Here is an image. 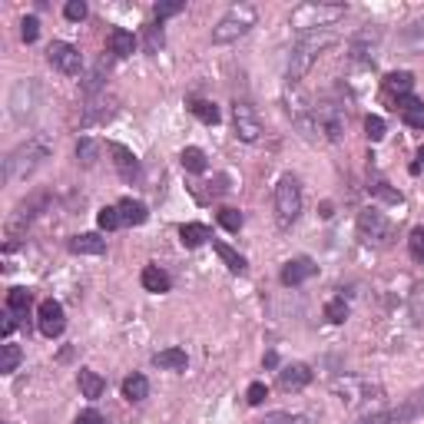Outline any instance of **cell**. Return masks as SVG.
I'll return each mask as SVG.
<instances>
[{"label":"cell","mask_w":424,"mask_h":424,"mask_svg":"<svg viewBox=\"0 0 424 424\" xmlns=\"http://www.w3.org/2000/svg\"><path fill=\"white\" fill-rule=\"evenodd\" d=\"M113 113H116V100L113 97H90L83 113H80V126H97L106 123Z\"/></svg>","instance_id":"cell-17"},{"label":"cell","mask_w":424,"mask_h":424,"mask_svg":"<svg viewBox=\"0 0 424 424\" xmlns=\"http://www.w3.org/2000/svg\"><path fill=\"white\" fill-rule=\"evenodd\" d=\"M424 103L418 100V97H411V93H408V97H398V103H395V110H401V113H411V110H421Z\"/></svg>","instance_id":"cell-48"},{"label":"cell","mask_w":424,"mask_h":424,"mask_svg":"<svg viewBox=\"0 0 424 424\" xmlns=\"http://www.w3.org/2000/svg\"><path fill=\"white\" fill-rule=\"evenodd\" d=\"M179 160H183V166H186L189 173H206V166H209V162H206V153H202L199 146H186Z\"/></svg>","instance_id":"cell-31"},{"label":"cell","mask_w":424,"mask_h":424,"mask_svg":"<svg viewBox=\"0 0 424 424\" xmlns=\"http://www.w3.org/2000/svg\"><path fill=\"white\" fill-rule=\"evenodd\" d=\"M150 395V381H146V374H129L123 381V398L126 401H143Z\"/></svg>","instance_id":"cell-30"},{"label":"cell","mask_w":424,"mask_h":424,"mask_svg":"<svg viewBox=\"0 0 424 424\" xmlns=\"http://www.w3.org/2000/svg\"><path fill=\"white\" fill-rule=\"evenodd\" d=\"M385 90L388 93H395V97H408L414 90V73L408 70H395V73L385 76Z\"/></svg>","instance_id":"cell-26"},{"label":"cell","mask_w":424,"mask_h":424,"mask_svg":"<svg viewBox=\"0 0 424 424\" xmlns=\"http://www.w3.org/2000/svg\"><path fill=\"white\" fill-rule=\"evenodd\" d=\"M302 206H305V199H302L299 179L282 176L278 186H275V222H278V229H292L295 219L302 215Z\"/></svg>","instance_id":"cell-5"},{"label":"cell","mask_w":424,"mask_h":424,"mask_svg":"<svg viewBox=\"0 0 424 424\" xmlns=\"http://www.w3.org/2000/svg\"><path fill=\"white\" fill-rule=\"evenodd\" d=\"M255 20H259V10H255L252 3H236V7H229L222 20L212 27V43H232V40L246 37L252 27H255Z\"/></svg>","instance_id":"cell-4"},{"label":"cell","mask_w":424,"mask_h":424,"mask_svg":"<svg viewBox=\"0 0 424 424\" xmlns=\"http://www.w3.org/2000/svg\"><path fill=\"white\" fill-rule=\"evenodd\" d=\"M97 160H100V143H97V139H90V136L76 139V162L90 169V166H97Z\"/></svg>","instance_id":"cell-29"},{"label":"cell","mask_w":424,"mask_h":424,"mask_svg":"<svg viewBox=\"0 0 424 424\" xmlns=\"http://www.w3.org/2000/svg\"><path fill=\"white\" fill-rule=\"evenodd\" d=\"M37 325H40V332L47 338H60L63 335V328H66V315H63V305L60 302H40V309H37Z\"/></svg>","instance_id":"cell-13"},{"label":"cell","mask_w":424,"mask_h":424,"mask_svg":"<svg viewBox=\"0 0 424 424\" xmlns=\"http://www.w3.org/2000/svg\"><path fill=\"white\" fill-rule=\"evenodd\" d=\"M179 239H183V246L196 249V246H202V242H209L212 236L202 222H186V225H179Z\"/></svg>","instance_id":"cell-27"},{"label":"cell","mask_w":424,"mask_h":424,"mask_svg":"<svg viewBox=\"0 0 424 424\" xmlns=\"http://www.w3.org/2000/svg\"><path fill=\"white\" fill-rule=\"evenodd\" d=\"M47 156H50V143H47V139L43 136L27 139V143H20V146L3 160V179H7V183H20V179H27Z\"/></svg>","instance_id":"cell-3"},{"label":"cell","mask_w":424,"mask_h":424,"mask_svg":"<svg viewBox=\"0 0 424 424\" xmlns=\"http://www.w3.org/2000/svg\"><path fill=\"white\" fill-rule=\"evenodd\" d=\"M335 43V30H315V34H302L299 43L288 53V80L299 83L302 76L312 70V63L322 57L328 47Z\"/></svg>","instance_id":"cell-1"},{"label":"cell","mask_w":424,"mask_h":424,"mask_svg":"<svg viewBox=\"0 0 424 424\" xmlns=\"http://www.w3.org/2000/svg\"><path fill=\"white\" fill-rule=\"evenodd\" d=\"M262 365H265V368H275V365H278V355H275V351H265Z\"/></svg>","instance_id":"cell-50"},{"label":"cell","mask_w":424,"mask_h":424,"mask_svg":"<svg viewBox=\"0 0 424 424\" xmlns=\"http://www.w3.org/2000/svg\"><path fill=\"white\" fill-rule=\"evenodd\" d=\"M424 414V388L411 391L408 398L401 401L398 408H388V424H411Z\"/></svg>","instance_id":"cell-14"},{"label":"cell","mask_w":424,"mask_h":424,"mask_svg":"<svg viewBox=\"0 0 424 424\" xmlns=\"http://www.w3.org/2000/svg\"><path fill=\"white\" fill-rule=\"evenodd\" d=\"M66 246H70L73 255H103V252H106V239H103L100 232H80V236H73Z\"/></svg>","instance_id":"cell-19"},{"label":"cell","mask_w":424,"mask_h":424,"mask_svg":"<svg viewBox=\"0 0 424 424\" xmlns=\"http://www.w3.org/2000/svg\"><path fill=\"white\" fill-rule=\"evenodd\" d=\"M153 365H156V368H166V372H183L189 365V358L183 348H162L153 355Z\"/></svg>","instance_id":"cell-23"},{"label":"cell","mask_w":424,"mask_h":424,"mask_svg":"<svg viewBox=\"0 0 424 424\" xmlns=\"http://www.w3.org/2000/svg\"><path fill=\"white\" fill-rule=\"evenodd\" d=\"M192 113H196V116H199L206 126H215L219 120H222V116H219V106H215V103H209V100H196V103H192Z\"/></svg>","instance_id":"cell-33"},{"label":"cell","mask_w":424,"mask_h":424,"mask_svg":"<svg viewBox=\"0 0 424 424\" xmlns=\"http://www.w3.org/2000/svg\"><path fill=\"white\" fill-rule=\"evenodd\" d=\"M37 93H40V87L34 83V80H20V83L13 87L10 113H13V120H17V123H24L27 116L34 113V106H37Z\"/></svg>","instance_id":"cell-12"},{"label":"cell","mask_w":424,"mask_h":424,"mask_svg":"<svg viewBox=\"0 0 424 424\" xmlns=\"http://www.w3.org/2000/svg\"><path fill=\"white\" fill-rule=\"evenodd\" d=\"M312 385V368L305 362H292V365H285L282 372H278V388L282 391H302V388H309Z\"/></svg>","instance_id":"cell-16"},{"label":"cell","mask_w":424,"mask_h":424,"mask_svg":"<svg viewBox=\"0 0 424 424\" xmlns=\"http://www.w3.org/2000/svg\"><path fill=\"white\" fill-rule=\"evenodd\" d=\"M232 126H236V136L242 143H259L262 139V120H259L255 106L246 100L232 106Z\"/></svg>","instance_id":"cell-9"},{"label":"cell","mask_w":424,"mask_h":424,"mask_svg":"<svg viewBox=\"0 0 424 424\" xmlns=\"http://www.w3.org/2000/svg\"><path fill=\"white\" fill-rule=\"evenodd\" d=\"M404 123H408V126H414V129H424V106H421V110L404 113Z\"/></svg>","instance_id":"cell-49"},{"label":"cell","mask_w":424,"mask_h":424,"mask_svg":"<svg viewBox=\"0 0 424 424\" xmlns=\"http://www.w3.org/2000/svg\"><path fill=\"white\" fill-rule=\"evenodd\" d=\"M106 150H110L113 166H116L120 179H123V183H136L139 179V160L133 156V150H126L123 143H110Z\"/></svg>","instance_id":"cell-15"},{"label":"cell","mask_w":424,"mask_h":424,"mask_svg":"<svg viewBox=\"0 0 424 424\" xmlns=\"http://www.w3.org/2000/svg\"><path fill=\"white\" fill-rule=\"evenodd\" d=\"M408 252H411L414 262H424V225L411 229V236H408Z\"/></svg>","instance_id":"cell-39"},{"label":"cell","mask_w":424,"mask_h":424,"mask_svg":"<svg viewBox=\"0 0 424 424\" xmlns=\"http://www.w3.org/2000/svg\"><path fill=\"white\" fill-rule=\"evenodd\" d=\"M186 10L183 0H173V3H156V20H166V17H176V13Z\"/></svg>","instance_id":"cell-44"},{"label":"cell","mask_w":424,"mask_h":424,"mask_svg":"<svg viewBox=\"0 0 424 424\" xmlns=\"http://www.w3.org/2000/svg\"><path fill=\"white\" fill-rule=\"evenodd\" d=\"M97 222H100L103 232H113V229L123 225V219H120V209H116V206H103V209L97 212Z\"/></svg>","instance_id":"cell-35"},{"label":"cell","mask_w":424,"mask_h":424,"mask_svg":"<svg viewBox=\"0 0 424 424\" xmlns=\"http://www.w3.org/2000/svg\"><path fill=\"white\" fill-rule=\"evenodd\" d=\"M139 282H143L146 292H156V295H160V292H169V285H173V278L162 272L160 265H146L143 275H139Z\"/></svg>","instance_id":"cell-22"},{"label":"cell","mask_w":424,"mask_h":424,"mask_svg":"<svg viewBox=\"0 0 424 424\" xmlns=\"http://www.w3.org/2000/svg\"><path fill=\"white\" fill-rule=\"evenodd\" d=\"M325 318L332 325H341L345 318H348V305H345V299H332L325 302Z\"/></svg>","instance_id":"cell-37"},{"label":"cell","mask_w":424,"mask_h":424,"mask_svg":"<svg viewBox=\"0 0 424 424\" xmlns=\"http://www.w3.org/2000/svg\"><path fill=\"white\" fill-rule=\"evenodd\" d=\"M318 272V265L309 259V255H299V259H292V262H285V269H282V285H302V282H309L312 275Z\"/></svg>","instance_id":"cell-18"},{"label":"cell","mask_w":424,"mask_h":424,"mask_svg":"<svg viewBox=\"0 0 424 424\" xmlns=\"http://www.w3.org/2000/svg\"><path fill=\"white\" fill-rule=\"evenodd\" d=\"M76 385H80V395H83V398L97 401L103 395L106 381H103V378L93 372V368H80V374H76Z\"/></svg>","instance_id":"cell-20"},{"label":"cell","mask_w":424,"mask_h":424,"mask_svg":"<svg viewBox=\"0 0 424 424\" xmlns=\"http://www.w3.org/2000/svg\"><path fill=\"white\" fill-rule=\"evenodd\" d=\"M63 17H66V20H83V17H87V3H83V0H70V3L63 7Z\"/></svg>","instance_id":"cell-45"},{"label":"cell","mask_w":424,"mask_h":424,"mask_svg":"<svg viewBox=\"0 0 424 424\" xmlns=\"http://www.w3.org/2000/svg\"><path fill=\"white\" fill-rule=\"evenodd\" d=\"M47 206V192H34L30 199H24L17 209H13V215L7 219V239H10V246L17 242V239L27 232V225L37 219V212Z\"/></svg>","instance_id":"cell-7"},{"label":"cell","mask_w":424,"mask_h":424,"mask_svg":"<svg viewBox=\"0 0 424 424\" xmlns=\"http://www.w3.org/2000/svg\"><path fill=\"white\" fill-rule=\"evenodd\" d=\"M24 362V351H20V345H3L0 348V372L10 374L17 372V365Z\"/></svg>","instance_id":"cell-32"},{"label":"cell","mask_w":424,"mask_h":424,"mask_svg":"<svg viewBox=\"0 0 424 424\" xmlns=\"http://www.w3.org/2000/svg\"><path fill=\"white\" fill-rule=\"evenodd\" d=\"M219 225H222L225 232H239L242 229V212L232 209V206H222L219 209Z\"/></svg>","instance_id":"cell-36"},{"label":"cell","mask_w":424,"mask_h":424,"mask_svg":"<svg viewBox=\"0 0 424 424\" xmlns=\"http://www.w3.org/2000/svg\"><path fill=\"white\" fill-rule=\"evenodd\" d=\"M418 160H421V162H424V146H421V150H418Z\"/></svg>","instance_id":"cell-51"},{"label":"cell","mask_w":424,"mask_h":424,"mask_svg":"<svg viewBox=\"0 0 424 424\" xmlns=\"http://www.w3.org/2000/svg\"><path fill=\"white\" fill-rule=\"evenodd\" d=\"M47 60H50L53 70H60L66 76L83 73V53L76 50L73 43H66V40H53L50 50H47Z\"/></svg>","instance_id":"cell-8"},{"label":"cell","mask_w":424,"mask_h":424,"mask_svg":"<svg viewBox=\"0 0 424 424\" xmlns=\"http://www.w3.org/2000/svg\"><path fill=\"white\" fill-rule=\"evenodd\" d=\"M212 249H215V255L225 262V269H229V272H236V275L249 272V262H246V259H242V255H239L232 246H225V242H212Z\"/></svg>","instance_id":"cell-24"},{"label":"cell","mask_w":424,"mask_h":424,"mask_svg":"<svg viewBox=\"0 0 424 424\" xmlns=\"http://www.w3.org/2000/svg\"><path fill=\"white\" fill-rule=\"evenodd\" d=\"M20 37H24V43H34V40L40 37V20H37V17H24V24H20Z\"/></svg>","instance_id":"cell-43"},{"label":"cell","mask_w":424,"mask_h":424,"mask_svg":"<svg viewBox=\"0 0 424 424\" xmlns=\"http://www.w3.org/2000/svg\"><path fill=\"white\" fill-rule=\"evenodd\" d=\"M246 398H249V404H262V401L269 398V388H265L262 381H252L249 391H246Z\"/></svg>","instance_id":"cell-46"},{"label":"cell","mask_w":424,"mask_h":424,"mask_svg":"<svg viewBox=\"0 0 424 424\" xmlns=\"http://www.w3.org/2000/svg\"><path fill=\"white\" fill-rule=\"evenodd\" d=\"M315 116H318L322 136L328 139V143H341V139H345V123H348V116H345L341 106H332V103L315 106Z\"/></svg>","instance_id":"cell-11"},{"label":"cell","mask_w":424,"mask_h":424,"mask_svg":"<svg viewBox=\"0 0 424 424\" xmlns=\"http://www.w3.org/2000/svg\"><path fill=\"white\" fill-rule=\"evenodd\" d=\"M116 209H120L123 225H143L146 219H150V209H146L139 199H120L116 202Z\"/></svg>","instance_id":"cell-21"},{"label":"cell","mask_w":424,"mask_h":424,"mask_svg":"<svg viewBox=\"0 0 424 424\" xmlns=\"http://www.w3.org/2000/svg\"><path fill=\"white\" fill-rule=\"evenodd\" d=\"M30 302H34V295H30L27 288H10V292H7V312H13L17 318H27Z\"/></svg>","instance_id":"cell-28"},{"label":"cell","mask_w":424,"mask_h":424,"mask_svg":"<svg viewBox=\"0 0 424 424\" xmlns=\"http://www.w3.org/2000/svg\"><path fill=\"white\" fill-rule=\"evenodd\" d=\"M259 424H309V418L299 411H269Z\"/></svg>","instance_id":"cell-34"},{"label":"cell","mask_w":424,"mask_h":424,"mask_svg":"<svg viewBox=\"0 0 424 424\" xmlns=\"http://www.w3.org/2000/svg\"><path fill=\"white\" fill-rule=\"evenodd\" d=\"M358 239L365 246H374V249H388L391 239H395V225L388 222V215L381 209H362L358 212Z\"/></svg>","instance_id":"cell-6"},{"label":"cell","mask_w":424,"mask_h":424,"mask_svg":"<svg viewBox=\"0 0 424 424\" xmlns=\"http://www.w3.org/2000/svg\"><path fill=\"white\" fill-rule=\"evenodd\" d=\"M408 315H411L414 325H424V288H421V285L411 292V305H408Z\"/></svg>","instance_id":"cell-41"},{"label":"cell","mask_w":424,"mask_h":424,"mask_svg":"<svg viewBox=\"0 0 424 424\" xmlns=\"http://www.w3.org/2000/svg\"><path fill=\"white\" fill-rule=\"evenodd\" d=\"M372 196H378L381 202H391V206H401V202H404V196H401L398 189H391L388 183H374V186H372Z\"/></svg>","instance_id":"cell-40"},{"label":"cell","mask_w":424,"mask_h":424,"mask_svg":"<svg viewBox=\"0 0 424 424\" xmlns=\"http://www.w3.org/2000/svg\"><path fill=\"white\" fill-rule=\"evenodd\" d=\"M73 424H106V418H103L97 408H87V411H80L76 414V421Z\"/></svg>","instance_id":"cell-47"},{"label":"cell","mask_w":424,"mask_h":424,"mask_svg":"<svg viewBox=\"0 0 424 424\" xmlns=\"http://www.w3.org/2000/svg\"><path fill=\"white\" fill-rule=\"evenodd\" d=\"M332 391H335V398L341 401V404H362L365 398H372V395H378V388L368 385V381H362V378H355V374H345V378H335L332 381Z\"/></svg>","instance_id":"cell-10"},{"label":"cell","mask_w":424,"mask_h":424,"mask_svg":"<svg viewBox=\"0 0 424 424\" xmlns=\"http://www.w3.org/2000/svg\"><path fill=\"white\" fill-rule=\"evenodd\" d=\"M143 40H146V53H160L162 43H166V37H162V27L150 24L146 30H143Z\"/></svg>","instance_id":"cell-38"},{"label":"cell","mask_w":424,"mask_h":424,"mask_svg":"<svg viewBox=\"0 0 424 424\" xmlns=\"http://www.w3.org/2000/svg\"><path fill=\"white\" fill-rule=\"evenodd\" d=\"M365 133H368V139H372V143L385 139V133H388L385 120H381V116H368V120H365Z\"/></svg>","instance_id":"cell-42"},{"label":"cell","mask_w":424,"mask_h":424,"mask_svg":"<svg viewBox=\"0 0 424 424\" xmlns=\"http://www.w3.org/2000/svg\"><path fill=\"white\" fill-rule=\"evenodd\" d=\"M348 13L345 3H302L292 10L288 27L299 30V34H315V30H332V27Z\"/></svg>","instance_id":"cell-2"},{"label":"cell","mask_w":424,"mask_h":424,"mask_svg":"<svg viewBox=\"0 0 424 424\" xmlns=\"http://www.w3.org/2000/svg\"><path fill=\"white\" fill-rule=\"evenodd\" d=\"M110 50L113 57H133V50H136V37L129 34V30H123V27H116L110 34Z\"/></svg>","instance_id":"cell-25"}]
</instances>
